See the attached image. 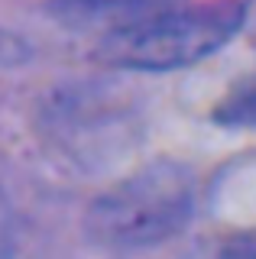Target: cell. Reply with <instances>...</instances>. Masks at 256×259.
<instances>
[{"label": "cell", "instance_id": "cell-2", "mask_svg": "<svg viewBox=\"0 0 256 259\" xmlns=\"http://www.w3.org/2000/svg\"><path fill=\"white\" fill-rule=\"evenodd\" d=\"M240 23H243V7L234 0L162 10L107 32L94 55L107 68L172 71L214 55L234 39Z\"/></svg>", "mask_w": 256, "mask_h": 259}, {"label": "cell", "instance_id": "cell-3", "mask_svg": "<svg viewBox=\"0 0 256 259\" xmlns=\"http://www.w3.org/2000/svg\"><path fill=\"white\" fill-rule=\"evenodd\" d=\"M221 120H227V123H243V126L246 123L256 126V78L243 81V84L224 101Z\"/></svg>", "mask_w": 256, "mask_h": 259}, {"label": "cell", "instance_id": "cell-4", "mask_svg": "<svg viewBox=\"0 0 256 259\" xmlns=\"http://www.w3.org/2000/svg\"><path fill=\"white\" fill-rule=\"evenodd\" d=\"M237 259H256V237L240 243V246H237Z\"/></svg>", "mask_w": 256, "mask_h": 259}, {"label": "cell", "instance_id": "cell-5", "mask_svg": "<svg viewBox=\"0 0 256 259\" xmlns=\"http://www.w3.org/2000/svg\"><path fill=\"white\" fill-rule=\"evenodd\" d=\"M71 4H84V7H117V4H133V0H71Z\"/></svg>", "mask_w": 256, "mask_h": 259}, {"label": "cell", "instance_id": "cell-7", "mask_svg": "<svg viewBox=\"0 0 256 259\" xmlns=\"http://www.w3.org/2000/svg\"><path fill=\"white\" fill-rule=\"evenodd\" d=\"M253 4H256V0H253Z\"/></svg>", "mask_w": 256, "mask_h": 259}, {"label": "cell", "instance_id": "cell-6", "mask_svg": "<svg viewBox=\"0 0 256 259\" xmlns=\"http://www.w3.org/2000/svg\"><path fill=\"white\" fill-rule=\"evenodd\" d=\"M4 240H7V207L0 201V253H4Z\"/></svg>", "mask_w": 256, "mask_h": 259}, {"label": "cell", "instance_id": "cell-1", "mask_svg": "<svg viewBox=\"0 0 256 259\" xmlns=\"http://www.w3.org/2000/svg\"><path fill=\"white\" fill-rule=\"evenodd\" d=\"M195 214V175L179 162H153L91 201L84 227L110 249H143L179 237Z\"/></svg>", "mask_w": 256, "mask_h": 259}]
</instances>
